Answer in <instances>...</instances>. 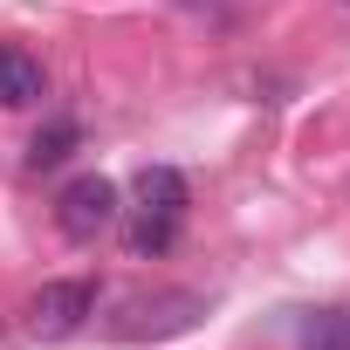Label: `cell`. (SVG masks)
<instances>
[{
    "instance_id": "1",
    "label": "cell",
    "mask_w": 350,
    "mask_h": 350,
    "mask_svg": "<svg viewBox=\"0 0 350 350\" xmlns=\"http://www.w3.org/2000/svg\"><path fill=\"white\" fill-rule=\"evenodd\" d=\"M186 206H193L186 172H179V165H144V172H137V206H131V227H124L131 254H137V261L172 254V241H179V227H186Z\"/></svg>"
},
{
    "instance_id": "2",
    "label": "cell",
    "mask_w": 350,
    "mask_h": 350,
    "mask_svg": "<svg viewBox=\"0 0 350 350\" xmlns=\"http://www.w3.org/2000/svg\"><path fill=\"white\" fill-rule=\"evenodd\" d=\"M200 316H206V295H193V288H165V295H131V302L117 309L110 336H117V343H158V336H179V329H193Z\"/></svg>"
},
{
    "instance_id": "3",
    "label": "cell",
    "mask_w": 350,
    "mask_h": 350,
    "mask_svg": "<svg viewBox=\"0 0 350 350\" xmlns=\"http://www.w3.org/2000/svg\"><path fill=\"white\" fill-rule=\"evenodd\" d=\"M96 302H103V288H96L90 275H69V282H42V288H35V302H28V329H35L42 343H69L76 329H90Z\"/></svg>"
},
{
    "instance_id": "4",
    "label": "cell",
    "mask_w": 350,
    "mask_h": 350,
    "mask_svg": "<svg viewBox=\"0 0 350 350\" xmlns=\"http://www.w3.org/2000/svg\"><path fill=\"white\" fill-rule=\"evenodd\" d=\"M117 213H124V193H117V179H103V172H83V179H69L55 193V227L69 241H96L103 227H117Z\"/></svg>"
},
{
    "instance_id": "5",
    "label": "cell",
    "mask_w": 350,
    "mask_h": 350,
    "mask_svg": "<svg viewBox=\"0 0 350 350\" xmlns=\"http://www.w3.org/2000/svg\"><path fill=\"white\" fill-rule=\"evenodd\" d=\"M42 96H49L42 62H35L21 42H0V110H28V103H42Z\"/></svg>"
},
{
    "instance_id": "6",
    "label": "cell",
    "mask_w": 350,
    "mask_h": 350,
    "mask_svg": "<svg viewBox=\"0 0 350 350\" xmlns=\"http://www.w3.org/2000/svg\"><path fill=\"white\" fill-rule=\"evenodd\" d=\"M76 144H83L76 117H49V124H42V131L28 137V165H35V172H55V165H62V158H69Z\"/></svg>"
},
{
    "instance_id": "7",
    "label": "cell",
    "mask_w": 350,
    "mask_h": 350,
    "mask_svg": "<svg viewBox=\"0 0 350 350\" xmlns=\"http://www.w3.org/2000/svg\"><path fill=\"white\" fill-rule=\"evenodd\" d=\"M302 350H350V309H316L302 323Z\"/></svg>"
},
{
    "instance_id": "8",
    "label": "cell",
    "mask_w": 350,
    "mask_h": 350,
    "mask_svg": "<svg viewBox=\"0 0 350 350\" xmlns=\"http://www.w3.org/2000/svg\"><path fill=\"white\" fill-rule=\"evenodd\" d=\"M343 8H350V0H343Z\"/></svg>"
}]
</instances>
